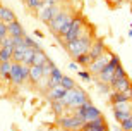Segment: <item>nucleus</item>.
<instances>
[{
    "instance_id": "f257e3e1",
    "label": "nucleus",
    "mask_w": 132,
    "mask_h": 131,
    "mask_svg": "<svg viewBox=\"0 0 132 131\" xmlns=\"http://www.w3.org/2000/svg\"><path fill=\"white\" fill-rule=\"evenodd\" d=\"M91 43H93V36H91V35H82V36H79L77 40L67 42V43H65V50L76 59L77 55H81V53H88Z\"/></svg>"
},
{
    "instance_id": "f03ea898",
    "label": "nucleus",
    "mask_w": 132,
    "mask_h": 131,
    "mask_svg": "<svg viewBox=\"0 0 132 131\" xmlns=\"http://www.w3.org/2000/svg\"><path fill=\"white\" fill-rule=\"evenodd\" d=\"M89 98L88 95H86V92H84L82 88L79 86H74L72 90H67V93L64 95V98H62V102H64V105L67 107V109H77L79 105H82V104H86Z\"/></svg>"
},
{
    "instance_id": "7ed1b4c3",
    "label": "nucleus",
    "mask_w": 132,
    "mask_h": 131,
    "mask_svg": "<svg viewBox=\"0 0 132 131\" xmlns=\"http://www.w3.org/2000/svg\"><path fill=\"white\" fill-rule=\"evenodd\" d=\"M82 35H84V21H82V17H81V16H74L72 23H70V28H69V31L62 36V40L67 43V42L77 40L79 36H82Z\"/></svg>"
},
{
    "instance_id": "20e7f679",
    "label": "nucleus",
    "mask_w": 132,
    "mask_h": 131,
    "mask_svg": "<svg viewBox=\"0 0 132 131\" xmlns=\"http://www.w3.org/2000/svg\"><path fill=\"white\" fill-rule=\"evenodd\" d=\"M74 114L79 117H82L84 121H94V119H98V117H101V112H100V109H96V107L91 104V100H88L86 104H82V105H79L77 109H74Z\"/></svg>"
},
{
    "instance_id": "39448f33",
    "label": "nucleus",
    "mask_w": 132,
    "mask_h": 131,
    "mask_svg": "<svg viewBox=\"0 0 132 131\" xmlns=\"http://www.w3.org/2000/svg\"><path fill=\"white\" fill-rule=\"evenodd\" d=\"M84 119L82 117L76 116V114H72V116H67V114H64V116L59 117V124L64 129H69V131H79L81 128L84 126Z\"/></svg>"
},
{
    "instance_id": "423d86ee",
    "label": "nucleus",
    "mask_w": 132,
    "mask_h": 131,
    "mask_svg": "<svg viewBox=\"0 0 132 131\" xmlns=\"http://www.w3.org/2000/svg\"><path fill=\"white\" fill-rule=\"evenodd\" d=\"M72 17H74V16L70 14V12H67V10H62L59 16H55L53 19L48 23L50 31H52L53 35H59V31L62 29V26L67 24V23H70V21H72Z\"/></svg>"
},
{
    "instance_id": "0eeeda50",
    "label": "nucleus",
    "mask_w": 132,
    "mask_h": 131,
    "mask_svg": "<svg viewBox=\"0 0 132 131\" xmlns=\"http://www.w3.org/2000/svg\"><path fill=\"white\" fill-rule=\"evenodd\" d=\"M113 116L118 122L125 121L129 116H132V102H123V104H113Z\"/></svg>"
},
{
    "instance_id": "6e6552de",
    "label": "nucleus",
    "mask_w": 132,
    "mask_h": 131,
    "mask_svg": "<svg viewBox=\"0 0 132 131\" xmlns=\"http://www.w3.org/2000/svg\"><path fill=\"white\" fill-rule=\"evenodd\" d=\"M60 12H62V5H53V7H46V5H43V7L38 10V17L41 19V23L48 24L50 21L53 19L55 16H59Z\"/></svg>"
},
{
    "instance_id": "1a4fd4ad",
    "label": "nucleus",
    "mask_w": 132,
    "mask_h": 131,
    "mask_svg": "<svg viewBox=\"0 0 132 131\" xmlns=\"http://www.w3.org/2000/svg\"><path fill=\"white\" fill-rule=\"evenodd\" d=\"M110 55H112L110 52H105L103 55H100L98 59H94L93 62H91V64L88 66V67H89V71H91L93 74L101 73V71H103V67H105V66H106V64L110 62Z\"/></svg>"
},
{
    "instance_id": "9d476101",
    "label": "nucleus",
    "mask_w": 132,
    "mask_h": 131,
    "mask_svg": "<svg viewBox=\"0 0 132 131\" xmlns=\"http://www.w3.org/2000/svg\"><path fill=\"white\" fill-rule=\"evenodd\" d=\"M106 52V47H105V40L103 38H96L93 40V43H91V47H89V57L93 59H98L100 55H103V53Z\"/></svg>"
},
{
    "instance_id": "9b49d317",
    "label": "nucleus",
    "mask_w": 132,
    "mask_h": 131,
    "mask_svg": "<svg viewBox=\"0 0 132 131\" xmlns=\"http://www.w3.org/2000/svg\"><path fill=\"white\" fill-rule=\"evenodd\" d=\"M9 81L12 83V85H15V86H19V85H22L24 81V78H22V71H21V62H12V66H10V78Z\"/></svg>"
},
{
    "instance_id": "f8f14e48",
    "label": "nucleus",
    "mask_w": 132,
    "mask_h": 131,
    "mask_svg": "<svg viewBox=\"0 0 132 131\" xmlns=\"http://www.w3.org/2000/svg\"><path fill=\"white\" fill-rule=\"evenodd\" d=\"M79 131H108V126L105 124L103 117H98V119H94V121L84 122V126Z\"/></svg>"
},
{
    "instance_id": "ddd939ff",
    "label": "nucleus",
    "mask_w": 132,
    "mask_h": 131,
    "mask_svg": "<svg viewBox=\"0 0 132 131\" xmlns=\"http://www.w3.org/2000/svg\"><path fill=\"white\" fill-rule=\"evenodd\" d=\"M113 71H115V66L108 62L106 66L103 67V71H101V73H98V74H96V76H98V81L110 85V83H112V79H113Z\"/></svg>"
},
{
    "instance_id": "4468645a",
    "label": "nucleus",
    "mask_w": 132,
    "mask_h": 131,
    "mask_svg": "<svg viewBox=\"0 0 132 131\" xmlns=\"http://www.w3.org/2000/svg\"><path fill=\"white\" fill-rule=\"evenodd\" d=\"M7 35H10V36H19V38H22L26 35L24 28H22V24H21L19 21L15 19L14 23H10V24H7Z\"/></svg>"
},
{
    "instance_id": "2eb2a0df",
    "label": "nucleus",
    "mask_w": 132,
    "mask_h": 131,
    "mask_svg": "<svg viewBox=\"0 0 132 131\" xmlns=\"http://www.w3.org/2000/svg\"><path fill=\"white\" fill-rule=\"evenodd\" d=\"M43 79V67L41 66H31L29 67V81L33 85H39Z\"/></svg>"
},
{
    "instance_id": "dca6fc26",
    "label": "nucleus",
    "mask_w": 132,
    "mask_h": 131,
    "mask_svg": "<svg viewBox=\"0 0 132 131\" xmlns=\"http://www.w3.org/2000/svg\"><path fill=\"white\" fill-rule=\"evenodd\" d=\"M110 86H112L113 92H125L127 88L132 86V83H130V79L125 76V78H122V79H115V81H112Z\"/></svg>"
},
{
    "instance_id": "f3484780",
    "label": "nucleus",
    "mask_w": 132,
    "mask_h": 131,
    "mask_svg": "<svg viewBox=\"0 0 132 131\" xmlns=\"http://www.w3.org/2000/svg\"><path fill=\"white\" fill-rule=\"evenodd\" d=\"M26 50H28V47H26L24 43L14 45V49H12V62H22Z\"/></svg>"
},
{
    "instance_id": "a211bd4d",
    "label": "nucleus",
    "mask_w": 132,
    "mask_h": 131,
    "mask_svg": "<svg viewBox=\"0 0 132 131\" xmlns=\"http://www.w3.org/2000/svg\"><path fill=\"white\" fill-rule=\"evenodd\" d=\"M0 21H2V23H5V24H10V23H14V21H15L14 10L9 9V7H4V5H0Z\"/></svg>"
},
{
    "instance_id": "6ab92c4d",
    "label": "nucleus",
    "mask_w": 132,
    "mask_h": 131,
    "mask_svg": "<svg viewBox=\"0 0 132 131\" xmlns=\"http://www.w3.org/2000/svg\"><path fill=\"white\" fill-rule=\"evenodd\" d=\"M65 93H67V90H65L62 85H57L55 88H50L48 90V98L52 102H53V100H62Z\"/></svg>"
},
{
    "instance_id": "aec40b11",
    "label": "nucleus",
    "mask_w": 132,
    "mask_h": 131,
    "mask_svg": "<svg viewBox=\"0 0 132 131\" xmlns=\"http://www.w3.org/2000/svg\"><path fill=\"white\" fill-rule=\"evenodd\" d=\"M46 59H48V55L43 52V49H38L34 50V57H33V66H43L45 62H46Z\"/></svg>"
},
{
    "instance_id": "412c9836",
    "label": "nucleus",
    "mask_w": 132,
    "mask_h": 131,
    "mask_svg": "<svg viewBox=\"0 0 132 131\" xmlns=\"http://www.w3.org/2000/svg\"><path fill=\"white\" fill-rule=\"evenodd\" d=\"M10 66H12V60H9V62H0V78L2 79L10 78Z\"/></svg>"
},
{
    "instance_id": "4be33fe9",
    "label": "nucleus",
    "mask_w": 132,
    "mask_h": 131,
    "mask_svg": "<svg viewBox=\"0 0 132 131\" xmlns=\"http://www.w3.org/2000/svg\"><path fill=\"white\" fill-rule=\"evenodd\" d=\"M52 107H53V111H55L57 116H64L65 112H67V107L64 105L62 100H53V102H52Z\"/></svg>"
},
{
    "instance_id": "5701e85b",
    "label": "nucleus",
    "mask_w": 132,
    "mask_h": 131,
    "mask_svg": "<svg viewBox=\"0 0 132 131\" xmlns=\"http://www.w3.org/2000/svg\"><path fill=\"white\" fill-rule=\"evenodd\" d=\"M76 62H77V66L88 67L89 64L93 62V59L89 57V53H81V55H77V57H76Z\"/></svg>"
},
{
    "instance_id": "b1692460",
    "label": "nucleus",
    "mask_w": 132,
    "mask_h": 131,
    "mask_svg": "<svg viewBox=\"0 0 132 131\" xmlns=\"http://www.w3.org/2000/svg\"><path fill=\"white\" fill-rule=\"evenodd\" d=\"M22 43L28 47V49H34V50H38V49H41V45L36 42L34 38H31V36H28V35H24L22 36Z\"/></svg>"
},
{
    "instance_id": "393cba45",
    "label": "nucleus",
    "mask_w": 132,
    "mask_h": 131,
    "mask_svg": "<svg viewBox=\"0 0 132 131\" xmlns=\"http://www.w3.org/2000/svg\"><path fill=\"white\" fill-rule=\"evenodd\" d=\"M41 67H43V78H50V74H52V71H53V67H55V62L48 57L46 62H45Z\"/></svg>"
},
{
    "instance_id": "a878e982",
    "label": "nucleus",
    "mask_w": 132,
    "mask_h": 131,
    "mask_svg": "<svg viewBox=\"0 0 132 131\" xmlns=\"http://www.w3.org/2000/svg\"><path fill=\"white\" fill-rule=\"evenodd\" d=\"M33 57H34V49H28L21 64H24V66H33Z\"/></svg>"
},
{
    "instance_id": "bb28decb",
    "label": "nucleus",
    "mask_w": 132,
    "mask_h": 131,
    "mask_svg": "<svg viewBox=\"0 0 132 131\" xmlns=\"http://www.w3.org/2000/svg\"><path fill=\"white\" fill-rule=\"evenodd\" d=\"M60 85H62L65 90H72V88L76 86V83H74V79L70 78V76H62V79H60Z\"/></svg>"
},
{
    "instance_id": "cd10ccee",
    "label": "nucleus",
    "mask_w": 132,
    "mask_h": 131,
    "mask_svg": "<svg viewBox=\"0 0 132 131\" xmlns=\"http://www.w3.org/2000/svg\"><path fill=\"white\" fill-rule=\"evenodd\" d=\"M0 47H7V49H14V38H12L10 35H7V36H4V38L0 40Z\"/></svg>"
},
{
    "instance_id": "c85d7f7f",
    "label": "nucleus",
    "mask_w": 132,
    "mask_h": 131,
    "mask_svg": "<svg viewBox=\"0 0 132 131\" xmlns=\"http://www.w3.org/2000/svg\"><path fill=\"white\" fill-rule=\"evenodd\" d=\"M26 5L33 10H39L43 7V0H26Z\"/></svg>"
},
{
    "instance_id": "c756f323",
    "label": "nucleus",
    "mask_w": 132,
    "mask_h": 131,
    "mask_svg": "<svg viewBox=\"0 0 132 131\" xmlns=\"http://www.w3.org/2000/svg\"><path fill=\"white\" fill-rule=\"evenodd\" d=\"M127 76V73L123 71V67L122 66H118V67H115V71H113V79L112 81H115V79H122V78H125ZM112 85V83H110Z\"/></svg>"
},
{
    "instance_id": "7c9ffc66",
    "label": "nucleus",
    "mask_w": 132,
    "mask_h": 131,
    "mask_svg": "<svg viewBox=\"0 0 132 131\" xmlns=\"http://www.w3.org/2000/svg\"><path fill=\"white\" fill-rule=\"evenodd\" d=\"M120 128H122V131H132V116H129L125 121L120 122Z\"/></svg>"
},
{
    "instance_id": "2f4dec72",
    "label": "nucleus",
    "mask_w": 132,
    "mask_h": 131,
    "mask_svg": "<svg viewBox=\"0 0 132 131\" xmlns=\"http://www.w3.org/2000/svg\"><path fill=\"white\" fill-rule=\"evenodd\" d=\"M29 67H31V66L21 64V71H22V78H24V81H29Z\"/></svg>"
},
{
    "instance_id": "473e14b6",
    "label": "nucleus",
    "mask_w": 132,
    "mask_h": 131,
    "mask_svg": "<svg viewBox=\"0 0 132 131\" xmlns=\"http://www.w3.org/2000/svg\"><path fill=\"white\" fill-rule=\"evenodd\" d=\"M96 86L100 88V92H101V93H110V85H106V83L98 81V83H96Z\"/></svg>"
},
{
    "instance_id": "72a5a7b5",
    "label": "nucleus",
    "mask_w": 132,
    "mask_h": 131,
    "mask_svg": "<svg viewBox=\"0 0 132 131\" xmlns=\"http://www.w3.org/2000/svg\"><path fill=\"white\" fill-rule=\"evenodd\" d=\"M77 74H79V78L84 79V81H91V74H89L88 71H82V69H79Z\"/></svg>"
},
{
    "instance_id": "f704fd0d",
    "label": "nucleus",
    "mask_w": 132,
    "mask_h": 131,
    "mask_svg": "<svg viewBox=\"0 0 132 131\" xmlns=\"http://www.w3.org/2000/svg\"><path fill=\"white\" fill-rule=\"evenodd\" d=\"M110 64H113L115 67L122 66V62H120V57H118V55H115V53H112V55H110Z\"/></svg>"
},
{
    "instance_id": "c9c22d12",
    "label": "nucleus",
    "mask_w": 132,
    "mask_h": 131,
    "mask_svg": "<svg viewBox=\"0 0 132 131\" xmlns=\"http://www.w3.org/2000/svg\"><path fill=\"white\" fill-rule=\"evenodd\" d=\"M4 36H7V24L0 21V40L4 38Z\"/></svg>"
},
{
    "instance_id": "e433bc0d",
    "label": "nucleus",
    "mask_w": 132,
    "mask_h": 131,
    "mask_svg": "<svg viewBox=\"0 0 132 131\" xmlns=\"http://www.w3.org/2000/svg\"><path fill=\"white\" fill-rule=\"evenodd\" d=\"M60 2H62V0H43V5L53 7V5H60Z\"/></svg>"
},
{
    "instance_id": "4c0bfd02",
    "label": "nucleus",
    "mask_w": 132,
    "mask_h": 131,
    "mask_svg": "<svg viewBox=\"0 0 132 131\" xmlns=\"http://www.w3.org/2000/svg\"><path fill=\"white\" fill-rule=\"evenodd\" d=\"M69 67L72 69V71H79V66H77V62H70V64H69Z\"/></svg>"
},
{
    "instance_id": "58836bf2",
    "label": "nucleus",
    "mask_w": 132,
    "mask_h": 131,
    "mask_svg": "<svg viewBox=\"0 0 132 131\" xmlns=\"http://www.w3.org/2000/svg\"><path fill=\"white\" fill-rule=\"evenodd\" d=\"M34 35H36L38 38H43V33H41V31H34Z\"/></svg>"
},
{
    "instance_id": "ea45409f",
    "label": "nucleus",
    "mask_w": 132,
    "mask_h": 131,
    "mask_svg": "<svg viewBox=\"0 0 132 131\" xmlns=\"http://www.w3.org/2000/svg\"><path fill=\"white\" fill-rule=\"evenodd\" d=\"M129 36H132V29H130V31H129Z\"/></svg>"
},
{
    "instance_id": "a19ab883",
    "label": "nucleus",
    "mask_w": 132,
    "mask_h": 131,
    "mask_svg": "<svg viewBox=\"0 0 132 131\" xmlns=\"http://www.w3.org/2000/svg\"><path fill=\"white\" fill-rule=\"evenodd\" d=\"M24 2H26V0H24Z\"/></svg>"
}]
</instances>
